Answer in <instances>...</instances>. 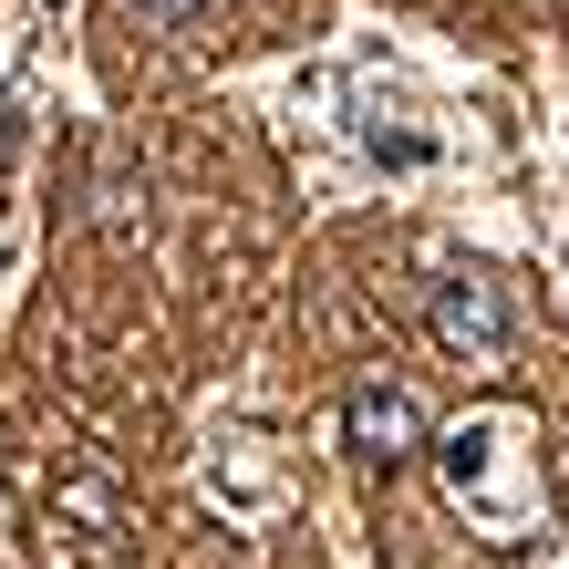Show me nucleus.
I'll return each instance as SVG.
<instances>
[{"instance_id":"f03ea898","label":"nucleus","mask_w":569,"mask_h":569,"mask_svg":"<svg viewBox=\"0 0 569 569\" xmlns=\"http://www.w3.org/2000/svg\"><path fill=\"white\" fill-rule=\"evenodd\" d=\"M342 435H352V456H373V466H405V456L435 446V435H425V405H415L405 383H383V373H362L342 393Z\"/></svg>"},{"instance_id":"f257e3e1","label":"nucleus","mask_w":569,"mask_h":569,"mask_svg":"<svg viewBox=\"0 0 569 569\" xmlns=\"http://www.w3.org/2000/svg\"><path fill=\"white\" fill-rule=\"evenodd\" d=\"M425 331L466 373H508V290H497V270H446L425 300Z\"/></svg>"},{"instance_id":"7ed1b4c3","label":"nucleus","mask_w":569,"mask_h":569,"mask_svg":"<svg viewBox=\"0 0 569 569\" xmlns=\"http://www.w3.org/2000/svg\"><path fill=\"white\" fill-rule=\"evenodd\" d=\"M136 31H177V21H197V0H114Z\"/></svg>"},{"instance_id":"20e7f679","label":"nucleus","mask_w":569,"mask_h":569,"mask_svg":"<svg viewBox=\"0 0 569 569\" xmlns=\"http://www.w3.org/2000/svg\"><path fill=\"white\" fill-rule=\"evenodd\" d=\"M11 146H21V114H11V104H0V156H11Z\"/></svg>"}]
</instances>
